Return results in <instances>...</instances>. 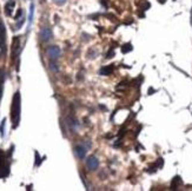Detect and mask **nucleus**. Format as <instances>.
<instances>
[{
  "label": "nucleus",
  "instance_id": "1",
  "mask_svg": "<svg viewBox=\"0 0 192 191\" xmlns=\"http://www.w3.org/2000/svg\"><path fill=\"white\" fill-rule=\"evenodd\" d=\"M20 109H21V104H20V92L17 91L13 96V100H12V106H11V119H12V127L17 129L20 121Z\"/></svg>",
  "mask_w": 192,
  "mask_h": 191
},
{
  "label": "nucleus",
  "instance_id": "2",
  "mask_svg": "<svg viewBox=\"0 0 192 191\" xmlns=\"http://www.w3.org/2000/svg\"><path fill=\"white\" fill-rule=\"evenodd\" d=\"M10 173V165L6 159V153L5 151L0 150V178L7 177Z\"/></svg>",
  "mask_w": 192,
  "mask_h": 191
},
{
  "label": "nucleus",
  "instance_id": "3",
  "mask_svg": "<svg viewBox=\"0 0 192 191\" xmlns=\"http://www.w3.org/2000/svg\"><path fill=\"white\" fill-rule=\"evenodd\" d=\"M20 53V39L19 37H14L13 43H12V57L17 58Z\"/></svg>",
  "mask_w": 192,
  "mask_h": 191
},
{
  "label": "nucleus",
  "instance_id": "4",
  "mask_svg": "<svg viewBox=\"0 0 192 191\" xmlns=\"http://www.w3.org/2000/svg\"><path fill=\"white\" fill-rule=\"evenodd\" d=\"M86 167H87L89 170H91V171L97 170L98 167H99V161H98V158L95 157V156L89 157V158H87V161H86Z\"/></svg>",
  "mask_w": 192,
  "mask_h": 191
},
{
  "label": "nucleus",
  "instance_id": "5",
  "mask_svg": "<svg viewBox=\"0 0 192 191\" xmlns=\"http://www.w3.org/2000/svg\"><path fill=\"white\" fill-rule=\"evenodd\" d=\"M47 56L51 59H53V60L58 59L59 56H60V48L58 47V46H49L47 48Z\"/></svg>",
  "mask_w": 192,
  "mask_h": 191
},
{
  "label": "nucleus",
  "instance_id": "6",
  "mask_svg": "<svg viewBox=\"0 0 192 191\" xmlns=\"http://www.w3.org/2000/svg\"><path fill=\"white\" fill-rule=\"evenodd\" d=\"M6 43V28L2 21H0V48L5 47Z\"/></svg>",
  "mask_w": 192,
  "mask_h": 191
},
{
  "label": "nucleus",
  "instance_id": "7",
  "mask_svg": "<svg viewBox=\"0 0 192 191\" xmlns=\"http://www.w3.org/2000/svg\"><path fill=\"white\" fill-rule=\"evenodd\" d=\"M74 152H75V155L78 156V158L84 159L85 156H86V147H85L84 145H77V146L74 147Z\"/></svg>",
  "mask_w": 192,
  "mask_h": 191
},
{
  "label": "nucleus",
  "instance_id": "8",
  "mask_svg": "<svg viewBox=\"0 0 192 191\" xmlns=\"http://www.w3.org/2000/svg\"><path fill=\"white\" fill-rule=\"evenodd\" d=\"M16 7V1L14 0H10L6 2L5 5V14L6 16H12V12H13V8Z\"/></svg>",
  "mask_w": 192,
  "mask_h": 191
},
{
  "label": "nucleus",
  "instance_id": "9",
  "mask_svg": "<svg viewBox=\"0 0 192 191\" xmlns=\"http://www.w3.org/2000/svg\"><path fill=\"white\" fill-rule=\"evenodd\" d=\"M40 38H41V40H44V41H48V40L52 38V31H51L49 28H47V27L43 28L41 32H40Z\"/></svg>",
  "mask_w": 192,
  "mask_h": 191
},
{
  "label": "nucleus",
  "instance_id": "10",
  "mask_svg": "<svg viewBox=\"0 0 192 191\" xmlns=\"http://www.w3.org/2000/svg\"><path fill=\"white\" fill-rule=\"evenodd\" d=\"M112 72H113V65H107V66H104V67L100 69L99 74H101V76H110Z\"/></svg>",
  "mask_w": 192,
  "mask_h": 191
},
{
  "label": "nucleus",
  "instance_id": "11",
  "mask_svg": "<svg viewBox=\"0 0 192 191\" xmlns=\"http://www.w3.org/2000/svg\"><path fill=\"white\" fill-rule=\"evenodd\" d=\"M180 184H182V179H180V177L177 176V177L173 178V181H172V183H171V189H172V190H176Z\"/></svg>",
  "mask_w": 192,
  "mask_h": 191
},
{
  "label": "nucleus",
  "instance_id": "12",
  "mask_svg": "<svg viewBox=\"0 0 192 191\" xmlns=\"http://www.w3.org/2000/svg\"><path fill=\"white\" fill-rule=\"evenodd\" d=\"M4 80H5V73L2 70H0V100H1L2 92H4Z\"/></svg>",
  "mask_w": 192,
  "mask_h": 191
},
{
  "label": "nucleus",
  "instance_id": "13",
  "mask_svg": "<svg viewBox=\"0 0 192 191\" xmlns=\"http://www.w3.org/2000/svg\"><path fill=\"white\" fill-rule=\"evenodd\" d=\"M130 51H132V45H131V44H125V45L121 47V52H123V53H127V52H130Z\"/></svg>",
  "mask_w": 192,
  "mask_h": 191
},
{
  "label": "nucleus",
  "instance_id": "14",
  "mask_svg": "<svg viewBox=\"0 0 192 191\" xmlns=\"http://www.w3.org/2000/svg\"><path fill=\"white\" fill-rule=\"evenodd\" d=\"M5 123H6V119H4L1 121V125H0V132H1V137L5 136Z\"/></svg>",
  "mask_w": 192,
  "mask_h": 191
},
{
  "label": "nucleus",
  "instance_id": "15",
  "mask_svg": "<svg viewBox=\"0 0 192 191\" xmlns=\"http://www.w3.org/2000/svg\"><path fill=\"white\" fill-rule=\"evenodd\" d=\"M24 14V12H23V10L20 8V10H18V12H17V14H16V17H14V19L16 20H19V19H21L20 17Z\"/></svg>",
  "mask_w": 192,
  "mask_h": 191
},
{
  "label": "nucleus",
  "instance_id": "16",
  "mask_svg": "<svg viewBox=\"0 0 192 191\" xmlns=\"http://www.w3.org/2000/svg\"><path fill=\"white\" fill-rule=\"evenodd\" d=\"M33 12H34V5L32 4L31 5V10H30V23H32V19H33Z\"/></svg>",
  "mask_w": 192,
  "mask_h": 191
},
{
  "label": "nucleus",
  "instance_id": "17",
  "mask_svg": "<svg viewBox=\"0 0 192 191\" xmlns=\"http://www.w3.org/2000/svg\"><path fill=\"white\" fill-rule=\"evenodd\" d=\"M35 161H37V162H35V165H37V167H39V165H40V163H41V159H40L39 153H38L37 151H35Z\"/></svg>",
  "mask_w": 192,
  "mask_h": 191
},
{
  "label": "nucleus",
  "instance_id": "18",
  "mask_svg": "<svg viewBox=\"0 0 192 191\" xmlns=\"http://www.w3.org/2000/svg\"><path fill=\"white\" fill-rule=\"evenodd\" d=\"M49 69L54 72H58V70H59V69L57 67V64H54V63H51V64H49Z\"/></svg>",
  "mask_w": 192,
  "mask_h": 191
},
{
  "label": "nucleus",
  "instance_id": "19",
  "mask_svg": "<svg viewBox=\"0 0 192 191\" xmlns=\"http://www.w3.org/2000/svg\"><path fill=\"white\" fill-rule=\"evenodd\" d=\"M65 2H66V0H55V4L59 5V6H63Z\"/></svg>",
  "mask_w": 192,
  "mask_h": 191
},
{
  "label": "nucleus",
  "instance_id": "20",
  "mask_svg": "<svg viewBox=\"0 0 192 191\" xmlns=\"http://www.w3.org/2000/svg\"><path fill=\"white\" fill-rule=\"evenodd\" d=\"M157 167H163V159H162V158H159V159H158V164H157Z\"/></svg>",
  "mask_w": 192,
  "mask_h": 191
},
{
  "label": "nucleus",
  "instance_id": "21",
  "mask_svg": "<svg viewBox=\"0 0 192 191\" xmlns=\"http://www.w3.org/2000/svg\"><path fill=\"white\" fill-rule=\"evenodd\" d=\"M113 56H114V52H113V50H111V52L107 53V58H112Z\"/></svg>",
  "mask_w": 192,
  "mask_h": 191
},
{
  "label": "nucleus",
  "instance_id": "22",
  "mask_svg": "<svg viewBox=\"0 0 192 191\" xmlns=\"http://www.w3.org/2000/svg\"><path fill=\"white\" fill-rule=\"evenodd\" d=\"M148 7H150V4H148V2H145L144 5H143V10H144V11H146Z\"/></svg>",
  "mask_w": 192,
  "mask_h": 191
},
{
  "label": "nucleus",
  "instance_id": "23",
  "mask_svg": "<svg viewBox=\"0 0 192 191\" xmlns=\"http://www.w3.org/2000/svg\"><path fill=\"white\" fill-rule=\"evenodd\" d=\"M100 2H101V5H103L104 7H107V1H106V0H100Z\"/></svg>",
  "mask_w": 192,
  "mask_h": 191
},
{
  "label": "nucleus",
  "instance_id": "24",
  "mask_svg": "<svg viewBox=\"0 0 192 191\" xmlns=\"http://www.w3.org/2000/svg\"><path fill=\"white\" fill-rule=\"evenodd\" d=\"M87 56H93V59H95V58H96V57H95V56H97V53H96V52H93V51H92V52H91V51H90V52H89V54H87Z\"/></svg>",
  "mask_w": 192,
  "mask_h": 191
}]
</instances>
